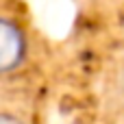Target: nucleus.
Here are the masks:
<instances>
[{"instance_id": "nucleus-1", "label": "nucleus", "mask_w": 124, "mask_h": 124, "mask_svg": "<svg viewBox=\"0 0 124 124\" xmlns=\"http://www.w3.org/2000/svg\"><path fill=\"white\" fill-rule=\"evenodd\" d=\"M26 54H28L26 33L15 20L0 15V76L17 72L26 61Z\"/></svg>"}, {"instance_id": "nucleus-2", "label": "nucleus", "mask_w": 124, "mask_h": 124, "mask_svg": "<svg viewBox=\"0 0 124 124\" xmlns=\"http://www.w3.org/2000/svg\"><path fill=\"white\" fill-rule=\"evenodd\" d=\"M0 124H26L17 113H13V111H4V109H0Z\"/></svg>"}]
</instances>
